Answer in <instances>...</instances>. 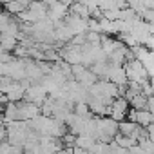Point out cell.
Listing matches in <instances>:
<instances>
[{
  "mask_svg": "<svg viewBox=\"0 0 154 154\" xmlns=\"http://www.w3.org/2000/svg\"><path fill=\"white\" fill-rule=\"evenodd\" d=\"M4 8L9 11V15H20L22 11L27 9V2H9V4H6Z\"/></svg>",
  "mask_w": 154,
  "mask_h": 154,
  "instance_id": "obj_3",
  "label": "cell"
},
{
  "mask_svg": "<svg viewBox=\"0 0 154 154\" xmlns=\"http://www.w3.org/2000/svg\"><path fill=\"white\" fill-rule=\"evenodd\" d=\"M129 112V102L125 98H114L109 105V114H111V120H114L116 123L123 122V118L127 116Z\"/></svg>",
  "mask_w": 154,
  "mask_h": 154,
  "instance_id": "obj_1",
  "label": "cell"
},
{
  "mask_svg": "<svg viewBox=\"0 0 154 154\" xmlns=\"http://www.w3.org/2000/svg\"><path fill=\"white\" fill-rule=\"evenodd\" d=\"M63 58H65V63L71 65V67L82 63V47L69 45L67 49H63Z\"/></svg>",
  "mask_w": 154,
  "mask_h": 154,
  "instance_id": "obj_2",
  "label": "cell"
}]
</instances>
